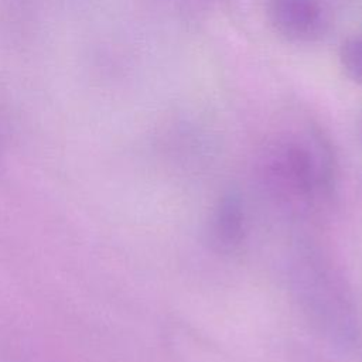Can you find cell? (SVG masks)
Segmentation results:
<instances>
[{
  "mask_svg": "<svg viewBox=\"0 0 362 362\" xmlns=\"http://www.w3.org/2000/svg\"><path fill=\"white\" fill-rule=\"evenodd\" d=\"M246 229V211L240 197L236 194L222 195L208 219L206 236L211 247L223 255L235 253L245 242Z\"/></svg>",
  "mask_w": 362,
  "mask_h": 362,
  "instance_id": "4",
  "label": "cell"
},
{
  "mask_svg": "<svg viewBox=\"0 0 362 362\" xmlns=\"http://www.w3.org/2000/svg\"><path fill=\"white\" fill-rule=\"evenodd\" d=\"M266 192L294 215L324 211L335 192V163L321 133L310 126L283 130L272 137L259 158Z\"/></svg>",
  "mask_w": 362,
  "mask_h": 362,
  "instance_id": "1",
  "label": "cell"
},
{
  "mask_svg": "<svg viewBox=\"0 0 362 362\" xmlns=\"http://www.w3.org/2000/svg\"><path fill=\"white\" fill-rule=\"evenodd\" d=\"M339 59L346 75L362 85V37H352L344 41L339 49Z\"/></svg>",
  "mask_w": 362,
  "mask_h": 362,
  "instance_id": "5",
  "label": "cell"
},
{
  "mask_svg": "<svg viewBox=\"0 0 362 362\" xmlns=\"http://www.w3.org/2000/svg\"><path fill=\"white\" fill-rule=\"evenodd\" d=\"M267 17L276 33L296 42L320 38L327 25L320 0H269Z\"/></svg>",
  "mask_w": 362,
  "mask_h": 362,
  "instance_id": "3",
  "label": "cell"
},
{
  "mask_svg": "<svg viewBox=\"0 0 362 362\" xmlns=\"http://www.w3.org/2000/svg\"><path fill=\"white\" fill-rule=\"evenodd\" d=\"M293 281L304 313L327 338L341 346L359 345L352 300L331 264L314 253H301L294 263Z\"/></svg>",
  "mask_w": 362,
  "mask_h": 362,
  "instance_id": "2",
  "label": "cell"
}]
</instances>
